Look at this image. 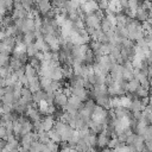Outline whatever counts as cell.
Returning <instances> with one entry per match:
<instances>
[{
  "mask_svg": "<svg viewBox=\"0 0 152 152\" xmlns=\"http://www.w3.org/2000/svg\"><path fill=\"white\" fill-rule=\"evenodd\" d=\"M110 138H112V133L108 129L102 131L97 137V146L100 148H104L106 146H108V142H109Z\"/></svg>",
  "mask_w": 152,
  "mask_h": 152,
  "instance_id": "cell-1",
  "label": "cell"
},
{
  "mask_svg": "<svg viewBox=\"0 0 152 152\" xmlns=\"http://www.w3.org/2000/svg\"><path fill=\"white\" fill-rule=\"evenodd\" d=\"M40 112H39V109H37L36 107H33L32 104L31 106H28L27 107V109H26V112H25V115L33 122V121H37V120H43L42 118H40Z\"/></svg>",
  "mask_w": 152,
  "mask_h": 152,
  "instance_id": "cell-2",
  "label": "cell"
},
{
  "mask_svg": "<svg viewBox=\"0 0 152 152\" xmlns=\"http://www.w3.org/2000/svg\"><path fill=\"white\" fill-rule=\"evenodd\" d=\"M55 103L58 107H61V108H63L64 106H66V103H68V96L62 91V89L55 91Z\"/></svg>",
  "mask_w": 152,
  "mask_h": 152,
  "instance_id": "cell-3",
  "label": "cell"
},
{
  "mask_svg": "<svg viewBox=\"0 0 152 152\" xmlns=\"http://www.w3.org/2000/svg\"><path fill=\"white\" fill-rule=\"evenodd\" d=\"M148 15H150V10H146V8H142V7H138V10L135 11V19L139 20L140 23H144V21H147L148 19Z\"/></svg>",
  "mask_w": 152,
  "mask_h": 152,
  "instance_id": "cell-4",
  "label": "cell"
},
{
  "mask_svg": "<svg viewBox=\"0 0 152 152\" xmlns=\"http://www.w3.org/2000/svg\"><path fill=\"white\" fill-rule=\"evenodd\" d=\"M37 7H38L40 14L44 15L46 12H49V11L52 8L51 0H39V1L37 2Z\"/></svg>",
  "mask_w": 152,
  "mask_h": 152,
  "instance_id": "cell-5",
  "label": "cell"
},
{
  "mask_svg": "<svg viewBox=\"0 0 152 152\" xmlns=\"http://www.w3.org/2000/svg\"><path fill=\"white\" fill-rule=\"evenodd\" d=\"M27 88L32 91V93H36L38 90H40V81H39V76H33V77H30L28 78V86Z\"/></svg>",
  "mask_w": 152,
  "mask_h": 152,
  "instance_id": "cell-6",
  "label": "cell"
},
{
  "mask_svg": "<svg viewBox=\"0 0 152 152\" xmlns=\"http://www.w3.org/2000/svg\"><path fill=\"white\" fill-rule=\"evenodd\" d=\"M55 118H53V115H46L43 120H42V124H43V129L44 131H46V132H49L50 129H52L53 128V125H55Z\"/></svg>",
  "mask_w": 152,
  "mask_h": 152,
  "instance_id": "cell-7",
  "label": "cell"
},
{
  "mask_svg": "<svg viewBox=\"0 0 152 152\" xmlns=\"http://www.w3.org/2000/svg\"><path fill=\"white\" fill-rule=\"evenodd\" d=\"M139 86H140V83H139V81H138L137 78H132V80H129V81L127 82V89H126V93H128L129 95L135 94V91H137V89L139 88Z\"/></svg>",
  "mask_w": 152,
  "mask_h": 152,
  "instance_id": "cell-8",
  "label": "cell"
},
{
  "mask_svg": "<svg viewBox=\"0 0 152 152\" xmlns=\"http://www.w3.org/2000/svg\"><path fill=\"white\" fill-rule=\"evenodd\" d=\"M68 104L71 106V107H74V108L77 109V110H80V109L82 108V106H83V101H82L81 99H78V97H76V96H74V95H71V96L68 97Z\"/></svg>",
  "mask_w": 152,
  "mask_h": 152,
  "instance_id": "cell-9",
  "label": "cell"
},
{
  "mask_svg": "<svg viewBox=\"0 0 152 152\" xmlns=\"http://www.w3.org/2000/svg\"><path fill=\"white\" fill-rule=\"evenodd\" d=\"M128 108H129V110L133 113V112H140V110H142L145 107L142 106L140 99L135 97V99H132V100H131V104H129Z\"/></svg>",
  "mask_w": 152,
  "mask_h": 152,
  "instance_id": "cell-10",
  "label": "cell"
},
{
  "mask_svg": "<svg viewBox=\"0 0 152 152\" xmlns=\"http://www.w3.org/2000/svg\"><path fill=\"white\" fill-rule=\"evenodd\" d=\"M114 27H115V26L112 24V21L104 15L103 19L101 20V28H102V31H103V32H108V31L113 30Z\"/></svg>",
  "mask_w": 152,
  "mask_h": 152,
  "instance_id": "cell-11",
  "label": "cell"
},
{
  "mask_svg": "<svg viewBox=\"0 0 152 152\" xmlns=\"http://www.w3.org/2000/svg\"><path fill=\"white\" fill-rule=\"evenodd\" d=\"M8 65L11 66V69H12L13 71H15V70L21 69L23 65H24V63H23L20 59L15 58V57H11V58H10V64H8Z\"/></svg>",
  "mask_w": 152,
  "mask_h": 152,
  "instance_id": "cell-12",
  "label": "cell"
},
{
  "mask_svg": "<svg viewBox=\"0 0 152 152\" xmlns=\"http://www.w3.org/2000/svg\"><path fill=\"white\" fill-rule=\"evenodd\" d=\"M36 40V31H28L26 33H24V38H23V42L27 45V44H31V43H34Z\"/></svg>",
  "mask_w": 152,
  "mask_h": 152,
  "instance_id": "cell-13",
  "label": "cell"
},
{
  "mask_svg": "<svg viewBox=\"0 0 152 152\" xmlns=\"http://www.w3.org/2000/svg\"><path fill=\"white\" fill-rule=\"evenodd\" d=\"M63 78V72H62V66H56L52 69L51 72V80L53 81H61Z\"/></svg>",
  "mask_w": 152,
  "mask_h": 152,
  "instance_id": "cell-14",
  "label": "cell"
},
{
  "mask_svg": "<svg viewBox=\"0 0 152 152\" xmlns=\"http://www.w3.org/2000/svg\"><path fill=\"white\" fill-rule=\"evenodd\" d=\"M38 51L39 50H38V48L36 46L34 43H31V44L26 45V55H27V57H34Z\"/></svg>",
  "mask_w": 152,
  "mask_h": 152,
  "instance_id": "cell-15",
  "label": "cell"
},
{
  "mask_svg": "<svg viewBox=\"0 0 152 152\" xmlns=\"http://www.w3.org/2000/svg\"><path fill=\"white\" fill-rule=\"evenodd\" d=\"M0 101H1V103H5V104H13L15 102L13 93H6L5 95L1 96V100Z\"/></svg>",
  "mask_w": 152,
  "mask_h": 152,
  "instance_id": "cell-16",
  "label": "cell"
},
{
  "mask_svg": "<svg viewBox=\"0 0 152 152\" xmlns=\"http://www.w3.org/2000/svg\"><path fill=\"white\" fill-rule=\"evenodd\" d=\"M48 133H49V137H50V140H51V141H53V142H61V141H62L61 134H59L55 128L50 129Z\"/></svg>",
  "mask_w": 152,
  "mask_h": 152,
  "instance_id": "cell-17",
  "label": "cell"
},
{
  "mask_svg": "<svg viewBox=\"0 0 152 152\" xmlns=\"http://www.w3.org/2000/svg\"><path fill=\"white\" fill-rule=\"evenodd\" d=\"M24 69H25V75H26L28 78H30V77H33V76H37V74H38L37 69H34L30 63L26 64V65L24 66Z\"/></svg>",
  "mask_w": 152,
  "mask_h": 152,
  "instance_id": "cell-18",
  "label": "cell"
},
{
  "mask_svg": "<svg viewBox=\"0 0 152 152\" xmlns=\"http://www.w3.org/2000/svg\"><path fill=\"white\" fill-rule=\"evenodd\" d=\"M39 81H40V87L44 91L50 87V84L52 82V80L50 77H46V76H39Z\"/></svg>",
  "mask_w": 152,
  "mask_h": 152,
  "instance_id": "cell-19",
  "label": "cell"
},
{
  "mask_svg": "<svg viewBox=\"0 0 152 152\" xmlns=\"http://www.w3.org/2000/svg\"><path fill=\"white\" fill-rule=\"evenodd\" d=\"M45 94H46V93H45L43 89H40V90L33 93V102H34V103H39L40 101H43V100L45 99Z\"/></svg>",
  "mask_w": 152,
  "mask_h": 152,
  "instance_id": "cell-20",
  "label": "cell"
},
{
  "mask_svg": "<svg viewBox=\"0 0 152 152\" xmlns=\"http://www.w3.org/2000/svg\"><path fill=\"white\" fill-rule=\"evenodd\" d=\"M28 63L34 68V69H37V71H39L40 70V66H42V61L40 59H38L37 57H30V59H28Z\"/></svg>",
  "mask_w": 152,
  "mask_h": 152,
  "instance_id": "cell-21",
  "label": "cell"
},
{
  "mask_svg": "<svg viewBox=\"0 0 152 152\" xmlns=\"http://www.w3.org/2000/svg\"><path fill=\"white\" fill-rule=\"evenodd\" d=\"M148 90L147 89H145L144 87H141V86H139V88L137 89V91H135V96L138 97V99H141V97H145V96H148Z\"/></svg>",
  "mask_w": 152,
  "mask_h": 152,
  "instance_id": "cell-22",
  "label": "cell"
},
{
  "mask_svg": "<svg viewBox=\"0 0 152 152\" xmlns=\"http://www.w3.org/2000/svg\"><path fill=\"white\" fill-rule=\"evenodd\" d=\"M38 137H39V141L43 142V144H48L50 141V137H49V133L46 131H42L38 133Z\"/></svg>",
  "mask_w": 152,
  "mask_h": 152,
  "instance_id": "cell-23",
  "label": "cell"
},
{
  "mask_svg": "<svg viewBox=\"0 0 152 152\" xmlns=\"http://www.w3.org/2000/svg\"><path fill=\"white\" fill-rule=\"evenodd\" d=\"M96 102H95V100H93V99H89V100H86L84 102H83V107L84 108H87V109H89L90 112H93L94 110V108L96 107V104H95Z\"/></svg>",
  "mask_w": 152,
  "mask_h": 152,
  "instance_id": "cell-24",
  "label": "cell"
},
{
  "mask_svg": "<svg viewBox=\"0 0 152 152\" xmlns=\"http://www.w3.org/2000/svg\"><path fill=\"white\" fill-rule=\"evenodd\" d=\"M88 142H89L90 147H93V148H95L97 146V137L95 133H90V135L88 138Z\"/></svg>",
  "mask_w": 152,
  "mask_h": 152,
  "instance_id": "cell-25",
  "label": "cell"
},
{
  "mask_svg": "<svg viewBox=\"0 0 152 152\" xmlns=\"http://www.w3.org/2000/svg\"><path fill=\"white\" fill-rule=\"evenodd\" d=\"M1 24H2V27L6 28V27H8V26L14 24V19H13V17H4Z\"/></svg>",
  "mask_w": 152,
  "mask_h": 152,
  "instance_id": "cell-26",
  "label": "cell"
},
{
  "mask_svg": "<svg viewBox=\"0 0 152 152\" xmlns=\"http://www.w3.org/2000/svg\"><path fill=\"white\" fill-rule=\"evenodd\" d=\"M128 6H129V10L135 13V11L139 7V0H128Z\"/></svg>",
  "mask_w": 152,
  "mask_h": 152,
  "instance_id": "cell-27",
  "label": "cell"
},
{
  "mask_svg": "<svg viewBox=\"0 0 152 152\" xmlns=\"http://www.w3.org/2000/svg\"><path fill=\"white\" fill-rule=\"evenodd\" d=\"M137 135H138L137 133H131V134L127 137V139H126V144H127V145H133L134 141H135Z\"/></svg>",
  "mask_w": 152,
  "mask_h": 152,
  "instance_id": "cell-28",
  "label": "cell"
},
{
  "mask_svg": "<svg viewBox=\"0 0 152 152\" xmlns=\"http://www.w3.org/2000/svg\"><path fill=\"white\" fill-rule=\"evenodd\" d=\"M5 38H6V33H5V30L0 28V42H1V40H4Z\"/></svg>",
  "mask_w": 152,
  "mask_h": 152,
  "instance_id": "cell-29",
  "label": "cell"
},
{
  "mask_svg": "<svg viewBox=\"0 0 152 152\" xmlns=\"http://www.w3.org/2000/svg\"><path fill=\"white\" fill-rule=\"evenodd\" d=\"M6 87V78H0V88H5Z\"/></svg>",
  "mask_w": 152,
  "mask_h": 152,
  "instance_id": "cell-30",
  "label": "cell"
},
{
  "mask_svg": "<svg viewBox=\"0 0 152 152\" xmlns=\"http://www.w3.org/2000/svg\"><path fill=\"white\" fill-rule=\"evenodd\" d=\"M150 2H151V7H152V0H150Z\"/></svg>",
  "mask_w": 152,
  "mask_h": 152,
  "instance_id": "cell-31",
  "label": "cell"
},
{
  "mask_svg": "<svg viewBox=\"0 0 152 152\" xmlns=\"http://www.w3.org/2000/svg\"><path fill=\"white\" fill-rule=\"evenodd\" d=\"M0 100H1V96H0Z\"/></svg>",
  "mask_w": 152,
  "mask_h": 152,
  "instance_id": "cell-32",
  "label": "cell"
}]
</instances>
